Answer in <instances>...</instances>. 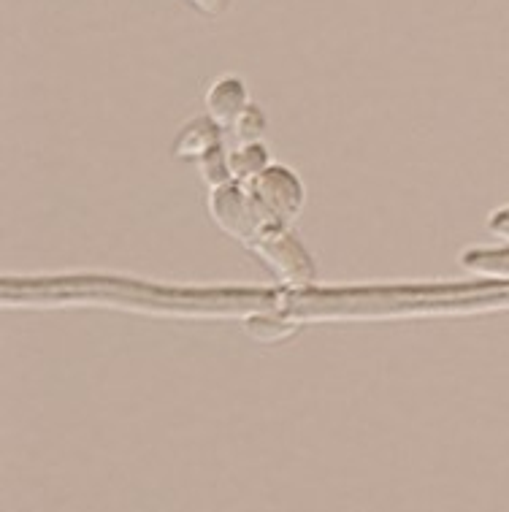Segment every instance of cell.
I'll return each mask as SVG.
<instances>
[{"label":"cell","mask_w":509,"mask_h":512,"mask_svg":"<svg viewBox=\"0 0 509 512\" xmlns=\"http://www.w3.org/2000/svg\"><path fill=\"white\" fill-rule=\"evenodd\" d=\"M247 193L263 228L293 225L304 204V187L290 168H266L258 179H252L247 185Z\"/></svg>","instance_id":"1"},{"label":"cell","mask_w":509,"mask_h":512,"mask_svg":"<svg viewBox=\"0 0 509 512\" xmlns=\"http://www.w3.org/2000/svg\"><path fill=\"white\" fill-rule=\"evenodd\" d=\"M252 250L258 252L260 261L269 263V269L279 280L293 288H306L315 280V263L287 228H266L258 242L252 244Z\"/></svg>","instance_id":"2"},{"label":"cell","mask_w":509,"mask_h":512,"mask_svg":"<svg viewBox=\"0 0 509 512\" xmlns=\"http://www.w3.org/2000/svg\"><path fill=\"white\" fill-rule=\"evenodd\" d=\"M209 212H212L214 223L220 225L223 231L231 233L233 239H239V242L250 244V247L258 242L260 233L266 231L258 215H255V206H252L247 187H214L212 198H209Z\"/></svg>","instance_id":"3"},{"label":"cell","mask_w":509,"mask_h":512,"mask_svg":"<svg viewBox=\"0 0 509 512\" xmlns=\"http://www.w3.org/2000/svg\"><path fill=\"white\" fill-rule=\"evenodd\" d=\"M247 106H250V103H247L244 82L233 79V76L217 79V82L212 84V90L206 93V109H209V117H212L220 128H233V122L239 120Z\"/></svg>","instance_id":"4"},{"label":"cell","mask_w":509,"mask_h":512,"mask_svg":"<svg viewBox=\"0 0 509 512\" xmlns=\"http://www.w3.org/2000/svg\"><path fill=\"white\" fill-rule=\"evenodd\" d=\"M220 144H223L220 125L212 117L209 120H193L187 122L185 131L179 133V139L174 141V155H179V158H204L206 152H212Z\"/></svg>","instance_id":"5"},{"label":"cell","mask_w":509,"mask_h":512,"mask_svg":"<svg viewBox=\"0 0 509 512\" xmlns=\"http://www.w3.org/2000/svg\"><path fill=\"white\" fill-rule=\"evenodd\" d=\"M228 163H231L233 179L247 187L252 179H258L266 171L269 155H266V147H260V144H244L228 155Z\"/></svg>","instance_id":"6"},{"label":"cell","mask_w":509,"mask_h":512,"mask_svg":"<svg viewBox=\"0 0 509 512\" xmlns=\"http://www.w3.org/2000/svg\"><path fill=\"white\" fill-rule=\"evenodd\" d=\"M198 168H201V177L212 187L231 185V163H228V155L223 152V144L214 147L212 152H206L204 158H198Z\"/></svg>","instance_id":"7"},{"label":"cell","mask_w":509,"mask_h":512,"mask_svg":"<svg viewBox=\"0 0 509 512\" xmlns=\"http://www.w3.org/2000/svg\"><path fill=\"white\" fill-rule=\"evenodd\" d=\"M263 131H266V117L260 114L258 106H247L239 120L233 122V136L241 144H258Z\"/></svg>","instance_id":"8"},{"label":"cell","mask_w":509,"mask_h":512,"mask_svg":"<svg viewBox=\"0 0 509 512\" xmlns=\"http://www.w3.org/2000/svg\"><path fill=\"white\" fill-rule=\"evenodd\" d=\"M190 6H195L198 11H204L209 17H220L225 9H228V3L231 0H187Z\"/></svg>","instance_id":"9"},{"label":"cell","mask_w":509,"mask_h":512,"mask_svg":"<svg viewBox=\"0 0 509 512\" xmlns=\"http://www.w3.org/2000/svg\"><path fill=\"white\" fill-rule=\"evenodd\" d=\"M493 233H499L504 239H509V209H501V212H493L491 220H488Z\"/></svg>","instance_id":"10"}]
</instances>
